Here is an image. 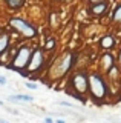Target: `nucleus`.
<instances>
[{
    "instance_id": "dca6fc26",
    "label": "nucleus",
    "mask_w": 121,
    "mask_h": 123,
    "mask_svg": "<svg viewBox=\"0 0 121 123\" xmlns=\"http://www.w3.org/2000/svg\"><path fill=\"white\" fill-rule=\"evenodd\" d=\"M0 85H6V79L2 77V75H0Z\"/></svg>"
},
{
    "instance_id": "f03ea898",
    "label": "nucleus",
    "mask_w": 121,
    "mask_h": 123,
    "mask_svg": "<svg viewBox=\"0 0 121 123\" xmlns=\"http://www.w3.org/2000/svg\"><path fill=\"white\" fill-rule=\"evenodd\" d=\"M31 55H32V51L28 48V46H23V48H20L16 54V57H14V60L11 62L12 65H9L8 68L14 69V71H20L22 74H23V71L26 69L28 66L29 60H31Z\"/></svg>"
},
{
    "instance_id": "9d476101",
    "label": "nucleus",
    "mask_w": 121,
    "mask_h": 123,
    "mask_svg": "<svg viewBox=\"0 0 121 123\" xmlns=\"http://www.w3.org/2000/svg\"><path fill=\"white\" fill-rule=\"evenodd\" d=\"M101 62H103V68L106 69V71H110V69L113 68V57L110 55V54H104Z\"/></svg>"
},
{
    "instance_id": "7ed1b4c3",
    "label": "nucleus",
    "mask_w": 121,
    "mask_h": 123,
    "mask_svg": "<svg viewBox=\"0 0 121 123\" xmlns=\"http://www.w3.org/2000/svg\"><path fill=\"white\" fill-rule=\"evenodd\" d=\"M71 86L74 88V95H77L78 98H81L83 94L89 91V79L84 72H78L74 74L72 80H71Z\"/></svg>"
},
{
    "instance_id": "a211bd4d",
    "label": "nucleus",
    "mask_w": 121,
    "mask_h": 123,
    "mask_svg": "<svg viewBox=\"0 0 121 123\" xmlns=\"http://www.w3.org/2000/svg\"><path fill=\"white\" fill-rule=\"evenodd\" d=\"M118 59H120V65H121V49H120V57Z\"/></svg>"
},
{
    "instance_id": "20e7f679",
    "label": "nucleus",
    "mask_w": 121,
    "mask_h": 123,
    "mask_svg": "<svg viewBox=\"0 0 121 123\" xmlns=\"http://www.w3.org/2000/svg\"><path fill=\"white\" fill-rule=\"evenodd\" d=\"M9 25H11V28H12V29L18 31V32L23 34L25 37H34L37 34L35 28L31 26L28 22L22 20V18H11V20H9Z\"/></svg>"
},
{
    "instance_id": "f257e3e1",
    "label": "nucleus",
    "mask_w": 121,
    "mask_h": 123,
    "mask_svg": "<svg viewBox=\"0 0 121 123\" xmlns=\"http://www.w3.org/2000/svg\"><path fill=\"white\" fill-rule=\"evenodd\" d=\"M89 91L92 94L94 100H103L107 94V86H106L104 80L98 74H92L89 77Z\"/></svg>"
},
{
    "instance_id": "423d86ee",
    "label": "nucleus",
    "mask_w": 121,
    "mask_h": 123,
    "mask_svg": "<svg viewBox=\"0 0 121 123\" xmlns=\"http://www.w3.org/2000/svg\"><path fill=\"white\" fill-rule=\"evenodd\" d=\"M43 62H44V55H43V51L40 48L34 49L32 55H31V60H29L28 66H26V71L28 72H35L43 66Z\"/></svg>"
},
{
    "instance_id": "4468645a",
    "label": "nucleus",
    "mask_w": 121,
    "mask_h": 123,
    "mask_svg": "<svg viewBox=\"0 0 121 123\" xmlns=\"http://www.w3.org/2000/svg\"><path fill=\"white\" fill-rule=\"evenodd\" d=\"M46 48L48 49H52V48H54V40H52V38H49V40L46 42Z\"/></svg>"
},
{
    "instance_id": "0eeeda50",
    "label": "nucleus",
    "mask_w": 121,
    "mask_h": 123,
    "mask_svg": "<svg viewBox=\"0 0 121 123\" xmlns=\"http://www.w3.org/2000/svg\"><path fill=\"white\" fill-rule=\"evenodd\" d=\"M106 9H107V3L100 2V3H94L92 8H90V12H92L94 15H101Z\"/></svg>"
},
{
    "instance_id": "f3484780",
    "label": "nucleus",
    "mask_w": 121,
    "mask_h": 123,
    "mask_svg": "<svg viewBox=\"0 0 121 123\" xmlns=\"http://www.w3.org/2000/svg\"><path fill=\"white\" fill-rule=\"evenodd\" d=\"M89 2L94 5V3H100V2H104V0H89Z\"/></svg>"
},
{
    "instance_id": "9b49d317",
    "label": "nucleus",
    "mask_w": 121,
    "mask_h": 123,
    "mask_svg": "<svg viewBox=\"0 0 121 123\" xmlns=\"http://www.w3.org/2000/svg\"><path fill=\"white\" fill-rule=\"evenodd\" d=\"M9 100H12V102H28V103H31L32 102V97L31 95H25V94H17V95H11Z\"/></svg>"
},
{
    "instance_id": "39448f33",
    "label": "nucleus",
    "mask_w": 121,
    "mask_h": 123,
    "mask_svg": "<svg viewBox=\"0 0 121 123\" xmlns=\"http://www.w3.org/2000/svg\"><path fill=\"white\" fill-rule=\"evenodd\" d=\"M72 62H74V55H72V54H71V52L65 54V55L58 60V63L54 66V69H52V74H54L55 77L65 75L66 72L71 69V66H72Z\"/></svg>"
},
{
    "instance_id": "aec40b11",
    "label": "nucleus",
    "mask_w": 121,
    "mask_h": 123,
    "mask_svg": "<svg viewBox=\"0 0 121 123\" xmlns=\"http://www.w3.org/2000/svg\"><path fill=\"white\" fill-rule=\"evenodd\" d=\"M63 2H69V0H63Z\"/></svg>"
},
{
    "instance_id": "ddd939ff",
    "label": "nucleus",
    "mask_w": 121,
    "mask_h": 123,
    "mask_svg": "<svg viewBox=\"0 0 121 123\" xmlns=\"http://www.w3.org/2000/svg\"><path fill=\"white\" fill-rule=\"evenodd\" d=\"M113 22H116V23H121V5L115 9V12H113Z\"/></svg>"
},
{
    "instance_id": "6e6552de",
    "label": "nucleus",
    "mask_w": 121,
    "mask_h": 123,
    "mask_svg": "<svg viewBox=\"0 0 121 123\" xmlns=\"http://www.w3.org/2000/svg\"><path fill=\"white\" fill-rule=\"evenodd\" d=\"M9 46V36L8 34H0V55L8 49Z\"/></svg>"
},
{
    "instance_id": "2eb2a0df",
    "label": "nucleus",
    "mask_w": 121,
    "mask_h": 123,
    "mask_svg": "<svg viewBox=\"0 0 121 123\" xmlns=\"http://www.w3.org/2000/svg\"><path fill=\"white\" fill-rule=\"evenodd\" d=\"M26 86H28L29 89H37V85L35 83H26Z\"/></svg>"
},
{
    "instance_id": "6ab92c4d",
    "label": "nucleus",
    "mask_w": 121,
    "mask_h": 123,
    "mask_svg": "<svg viewBox=\"0 0 121 123\" xmlns=\"http://www.w3.org/2000/svg\"><path fill=\"white\" fill-rule=\"evenodd\" d=\"M2 105H3V102H0V106H2Z\"/></svg>"
},
{
    "instance_id": "f8f14e48",
    "label": "nucleus",
    "mask_w": 121,
    "mask_h": 123,
    "mask_svg": "<svg viewBox=\"0 0 121 123\" xmlns=\"http://www.w3.org/2000/svg\"><path fill=\"white\" fill-rule=\"evenodd\" d=\"M26 0H6V3H8L9 8H12V9H17V8H20Z\"/></svg>"
},
{
    "instance_id": "1a4fd4ad",
    "label": "nucleus",
    "mask_w": 121,
    "mask_h": 123,
    "mask_svg": "<svg viewBox=\"0 0 121 123\" xmlns=\"http://www.w3.org/2000/svg\"><path fill=\"white\" fill-rule=\"evenodd\" d=\"M100 45H101V48H103V49H109V48H112V46L115 45V38H113L112 36H106V37L101 38Z\"/></svg>"
}]
</instances>
